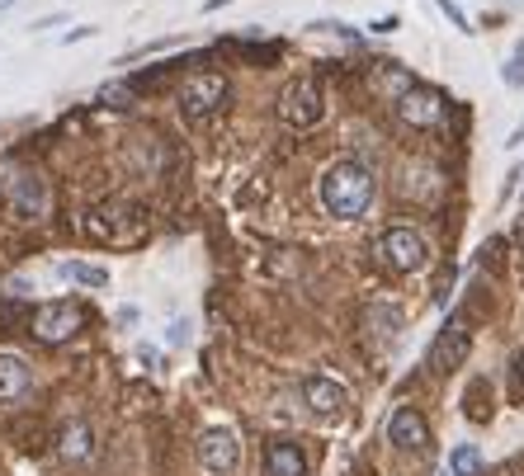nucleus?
<instances>
[{"label": "nucleus", "instance_id": "obj_6", "mask_svg": "<svg viewBox=\"0 0 524 476\" xmlns=\"http://www.w3.org/2000/svg\"><path fill=\"white\" fill-rule=\"evenodd\" d=\"M321 114H326V99H321L317 80L298 76L293 86H284V95H279V119H284L288 128H312V123H321Z\"/></svg>", "mask_w": 524, "mask_h": 476}, {"label": "nucleus", "instance_id": "obj_29", "mask_svg": "<svg viewBox=\"0 0 524 476\" xmlns=\"http://www.w3.org/2000/svg\"><path fill=\"white\" fill-rule=\"evenodd\" d=\"M10 5H15V0H0V10H10Z\"/></svg>", "mask_w": 524, "mask_h": 476}, {"label": "nucleus", "instance_id": "obj_3", "mask_svg": "<svg viewBox=\"0 0 524 476\" xmlns=\"http://www.w3.org/2000/svg\"><path fill=\"white\" fill-rule=\"evenodd\" d=\"M378 260L397 269V274H421L430 264V245L421 232H411V227H388L378 236Z\"/></svg>", "mask_w": 524, "mask_h": 476}, {"label": "nucleus", "instance_id": "obj_14", "mask_svg": "<svg viewBox=\"0 0 524 476\" xmlns=\"http://www.w3.org/2000/svg\"><path fill=\"white\" fill-rule=\"evenodd\" d=\"M265 476H308V458L293 439H274L265 448Z\"/></svg>", "mask_w": 524, "mask_h": 476}, {"label": "nucleus", "instance_id": "obj_7", "mask_svg": "<svg viewBox=\"0 0 524 476\" xmlns=\"http://www.w3.org/2000/svg\"><path fill=\"white\" fill-rule=\"evenodd\" d=\"M467 349H473V321H467L463 312H454L449 326L435 335V345H430V358H425V363H430L435 373H454L458 363L467 358Z\"/></svg>", "mask_w": 524, "mask_h": 476}, {"label": "nucleus", "instance_id": "obj_9", "mask_svg": "<svg viewBox=\"0 0 524 476\" xmlns=\"http://www.w3.org/2000/svg\"><path fill=\"white\" fill-rule=\"evenodd\" d=\"M199 462H204V471H213V476H232L236 462H241L236 434H232V429H208V434L199 439Z\"/></svg>", "mask_w": 524, "mask_h": 476}, {"label": "nucleus", "instance_id": "obj_18", "mask_svg": "<svg viewBox=\"0 0 524 476\" xmlns=\"http://www.w3.org/2000/svg\"><path fill=\"white\" fill-rule=\"evenodd\" d=\"M463 415L473 419V425H487V419H491V387H487L482 378L467 382V391H463Z\"/></svg>", "mask_w": 524, "mask_h": 476}, {"label": "nucleus", "instance_id": "obj_16", "mask_svg": "<svg viewBox=\"0 0 524 476\" xmlns=\"http://www.w3.org/2000/svg\"><path fill=\"white\" fill-rule=\"evenodd\" d=\"M58 453H62L67 462H86V458L95 453V434H90L86 419H71V425H62V434H58Z\"/></svg>", "mask_w": 524, "mask_h": 476}, {"label": "nucleus", "instance_id": "obj_1", "mask_svg": "<svg viewBox=\"0 0 524 476\" xmlns=\"http://www.w3.org/2000/svg\"><path fill=\"white\" fill-rule=\"evenodd\" d=\"M321 208L330 217H364L369 203H373V193H378V180L364 160H336V165H326V175H321Z\"/></svg>", "mask_w": 524, "mask_h": 476}, {"label": "nucleus", "instance_id": "obj_28", "mask_svg": "<svg viewBox=\"0 0 524 476\" xmlns=\"http://www.w3.org/2000/svg\"><path fill=\"white\" fill-rule=\"evenodd\" d=\"M519 142H524V123L515 128V137H510V147H519Z\"/></svg>", "mask_w": 524, "mask_h": 476}, {"label": "nucleus", "instance_id": "obj_10", "mask_svg": "<svg viewBox=\"0 0 524 476\" xmlns=\"http://www.w3.org/2000/svg\"><path fill=\"white\" fill-rule=\"evenodd\" d=\"M302 401H308V410L312 415H321V419H336V415H345V406H350V391L336 382V378H308L302 382Z\"/></svg>", "mask_w": 524, "mask_h": 476}, {"label": "nucleus", "instance_id": "obj_27", "mask_svg": "<svg viewBox=\"0 0 524 476\" xmlns=\"http://www.w3.org/2000/svg\"><path fill=\"white\" fill-rule=\"evenodd\" d=\"M515 241H519V250H524V217L515 222Z\"/></svg>", "mask_w": 524, "mask_h": 476}, {"label": "nucleus", "instance_id": "obj_11", "mask_svg": "<svg viewBox=\"0 0 524 476\" xmlns=\"http://www.w3.org/2000/svg\"><path fill=\"white\" fill-rule=\"evenodd\" d=\"M388 443H393V448H406V453H421V448L430 443L425 415H421L416 406H397L393 419H388Z\"/></svg>", "mask_w": 524, "mask_h": 476}, {"label": "nucleus", "instance_id": "obj_13", "mask_svg": "<svg viewBox=\"0 0 524 476\" xmlns=\"http://www.w3.org/2000/svg\"><path fill=\"white\" fill-rule=\"evenodd\" d=\"M364 335H369L378 349H388L397 335H402V306H393V302H373L369 312H364Z\"/></svg>", "mask_w": 524, "mask_h": 476}, {"label": "nucleus", "instance_id": "obj_23", "mask_svg": "<svg viewBox=\"0 0 524 476\" xmlns=\"http://www.w3.org/2000/svg\"><path fill=\"white\" fill-rule=\"evenodd\" d=\"M510 397H515V401H524V349L510 358Z\"/></svg>", "mask_w": 524, "mask_h": 476}, {"label": "nucleus", "instance_id": "obj_12", "mask_svg": "<svg viewBox=\"0 0 524 476\" xmlns=\"http://www.w3.org/2000/svg\"><path fill=\"white\" fill-rule=\"evenodd\" d=\"M402 189H406V199H416V203H439L445 199V171L439 165H430V160H411L406 171H402Z\"/></svg>", "mask_w": 524, "mask_h": 476}, {"label": "nucleus", "instance_id": "obj_4", "mask_svg": "<svg viewBox=\"0 0 524 476\" xmlns=\"http://www.w3.org/2000/svg\"><path fill=\"white\" fill-rule=\"evenodd\" d=\"M227 76H217V71H199V76H189L184 86H180V114L184 119H208V114H217V109L227 104Z\"/></svg>", "mask_w": 524, "mask_h": 476}, {"label": "nucleus", "instance_id": "obj_21", "mask_svg": "<svg viewBox=\"0 0 524 476\" xmlns=\"http://www.w3.org/2000/svg\"><path fill=\"white\" fill-rule=\"evenodd\" d=\"M501 80H506V86H524V43H515L510 47V57H506V71H501Z\"/></svg>", "mask_w": 524, "mask_h": 476}, {"label": "nucleus", "instance_id": "obj_5", "mask_svg": "<svg viewBox=\"0 0 524 476\" xmlns=\"http://www.w3.org/2000/svg\"><path fill=\"white\" fill-rule=\"evenodd\" d=\"M34 335L43 345H67V340H76L80 330H86V306L80 302H47V306H38L34 312Z\"/></svg>", "mask_w": 524, "mask_h": 476}, {"label": "nucleus", "instance_id": "obj_8", "mask_svg": "<svg viewBox=\"0 0 524 476\" xmlns=\"http://www.w3.org/2000/svg\"><path fill=\"white\" fill-rule=\"evenodd\" d=\"M445 109H449L445 95L430 90V86H411V90L397 95V119L406 128H439L445 123Z\"/></svg>", "mask_w": 524, "mask_h": 476}, {"label": "nucleus", "instance_id": "obj_26", "mask_svg": "<svg viewBox=\"0 0 524 476\" xmlns=\"http://www.w3.org/2000/svg\"><path fill=\"white\" fill-rule=\"evenodd\" d=\"M223 5H232V0H204V10H223Z\"/></svg>", "mask_w": 524, "mask_h": 476}, {"label": "nucleus", "instance_id": "obj_2", "mask_svg": "<svg viewBox=\"0 0 524 476\" xmlns=\"http://www.w3.org/2000/svg\"><path fill=\"white\" fill-rule=\"evenodd\" d=\"M80 236H90L95 245H137L147 236V212L137 203L109 199V203H100V208H90L80 217Z\"/></svg>", "mask_w": 524, "mask_h": 476}, {"label": "nucleus", "instance_id": "obj_19", "mask_svg": "<svg viewBox=\"0 0 524 476\" xmlns=\"http://www.w3.org/2000/svg\"><path fill=\"white\" fill-rule=\"evenodd\" d=\"M62 274L71 278V284H80V288H109V269H100V264L71 260V264H62Z\"/></svg>", "mask_w": 524, "mask_h": 476}, {"label": "nucleus", "instance_id": "obj_17", "mask_svg": "<svg viewBox=\"0 0 524 476\" xmlns=\"http://www.w3.org/2000/svg\"><path fill=\"white\" fill-rule=\"evenodd\" d=\"M24 391H29V363L19 354H0V401H19Z\"/></svg>", "mask_w": 524, "mask_h": 476}, {"label": "nucleus", "instance_id": "obj_22", "mask_svg": "<svg viewBox=\"0 0 524 476\" xmlns=\"http://www.w3.org/2000/svg\"><path fill=\"white\" fill-rule=\"evenodd\" d=\"M435 5H439V10H445V19L454 24V29H458V34H473V24H467V15H463V10L454 5V0H435Z\"/></svg>", "mask_w": 524, "mask_h": 476}, {"label": "nucleus", "instance_id": "obj_25", "mask_svg": "<svg viewBox=\"0 0 524 476\" xmlns=\"http://www.w3.org/2000/svg\"><path fill=\"white\" fill-rule=\"evenodd\" d=\"M393 29H397V19H393V15H383V19L373 24V34H393Z\"/></svg>", "mask_w": 524, "mask_h": 476}, {"label": "nucleus", "instance_id": "obj_20", "mask_svg": "<svg viewBox=\"0 0 524 476\" xmlns=\"http://www.w3.org/2000/svg\"><path fill=\"white\" fill-rule=\"evenodd\" d=\"M449 471H454V476H477V471H482V453H477V443H458L454 453H449Z\"/></svg>", "mask_w": 524, "mask_h": 476}, {"label": "nucleus", "instance_id": "obj_24", "mask_svg": "<svg viewBox=\"0 0 524 476\" xmlns=\"http://www.w3.org/2000/svg\"><path fill=\"white\" fill-rule=\"evenodd\" d=\"M123 99L132 104V86H104V90H100V104H114V109H123Z\"/></svg>", "mask_w": 524, "mask_h": 476}, {"label": "nucleus", "instance_id": "obj_15", "mask_svg": "<svg viewBox=\"0 0 524 476\" xmlns=\"http://www.w3.org/2000/svg\"><path fill=\"white\" fill-rule=\"evenodd\" d=\"M10 193H15V208L24 212V217H43L47 212V184L38 180V175H15L10 180Z\"/></svg>", "mask_w": 524, "mask_h": 476}]
</instances>
